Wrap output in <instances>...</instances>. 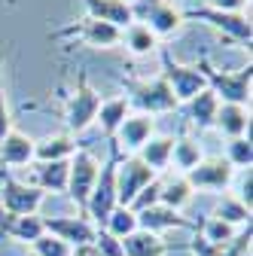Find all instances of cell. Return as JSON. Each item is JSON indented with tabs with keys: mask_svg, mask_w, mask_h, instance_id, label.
Instances as JSON below:
<instances>
[{
	"mask_svg": "<svg viewBox=\"0 0 253 256\" xmlns=\"http://www.w3.org/2000/svg\"><path fill=\"white\" fill-rule=\"evenodd\" d=\"M119 86L125 88V101L128 107H138L146 116H159V113H171L180 107V101L174 98L171 86L156 76V80H138V76H119Z\"/></svg>",
	"mask_w": 253,
	"mask_h": 256,
	"instance_id": "1",
	"label": "cell"
},
{
	"mask_svg": "<svg viewBox=\"0 0 253 256\" xmlns=\"http://www.w3.org/2000/svg\"><path fill=\"white\" fill-rule=\"evenodd\" d=\"M196 68L204 76V86L216 94L220 104H241V107H247V101H250V80H253L250 64L241 68V70H235V74H226V70H216L208 58H198Z\"/></svg>",
	"mask_w": 253,
	"mask_h": 256,
	"instance_id": "2",
	"label": "cell"
},
{
	"mask_svg": "<svg viewBox=\"0 0 253 256\" xmlns=\"http://www.w3.org/2000/svg\"><path fill=\"white\" fill-rule=\"evenodd\" d=\"M107 144H110V156L101 165L98 180H94V189L88 196V204H86V216H88V222H94V226H104V220L113 214V208H119L116 204V165L122 158V150L113 144V138Z\"/></svg>",
	"mask_w": 253,
	"mask_h": 256,
	"instance_id": "3",
	"label": "cell"
},
{
	"mask_svg": "<svg viewBox=\"0 0 253 256\" xmlns=\"http://www.w3.org/2000/svg\"><path fill=\"white\" fill-rule=\"evenodd\" d=\"M101 107V94L92 88L88 74L80 70L76 74V86L70 94H64V125H68V134H80L94 122Z\"/></svg>",
	"mask_w": 253,
	"mask_h": 256,
	"instance_id": "4",
	"label": "cell"
},
{
	"mask_svg": "<svg viewBox=\"0 0 253 256\" xmlns=\"http://www.w3.org/2000/svg\"><path fill=\"white\" fill-rule=\"evenodd\" d=\"M52 40H74L80 46H88V49H113L122 43V30L113 28V24H104L98 18H80L68 28H58L49 34Z\"/></svg>",
	"mask_w": 253,
	"mask_h": 256,
	"instance_id": "5",
	"label": "cell"
},
{
	"mask_svg": "<svg viewBox=\"0 0 253 256\" xmlns=\"http://www.w3.org/2000/svg\"><path fill=\"white\" fill-rule=\"evenodd\" d=\"M46 198V192L37 189L34 183H22L6 168L0 171V210L12 214V216H34Z\"/></svg>",
	"mask_w": 253,
	"mask_h": 256,
	"instance_id": "6",
	"label": "cell"
},
{
	"mask_svg": "<svg viewBox=\"0 0 253 256\" xmlns=\"http://www.w3.org/2000/svg\"><path fill=\"white\" fill-rule=\"evenodd\" d=\"M98 171H101L98 158L86 146H76V152L70 156V171H68V196L76 202L80 216H86V204H88V196L94 189V180H98Z\"/></svg>",
	"mask_w": 253,
	"mask_h": 256,
	"instance_id": "7",
	"label": "cell"
},
{
	"mask_svg": "<svg viewBox=\"0 0 253 256\" xmlns=\"http://www.w3.org/2000/svg\"><path fill=\"white\" fill-rule=\"evenodd\" d=\"M183 18L208 22L232 46H250V40H253V28H250V22H247L244 12H220V10H210V6H196V10H186Z\"/></svg>",
	"mask_w": 253,
	"mask_h": 256,
	"instance_id": "8",
	"label": "cell"
},
{
	"mask_svg": "<svg viewBox=\"0 0 253 256\" xmlns=\"http://www.w3.org/2000/svg\"><path fill=\"white\" fill-rule=\"evenodd\" d=\"M159 55H162V68H165V70H162V80L171 86L174 98H177L180 104L189 101V98H196L202 88H208V86H204V76L198 74L196 64H180V61H174L165 46H159Z\"/></svg>",
	"mask_w": 253,
	"mask_h": 256,
	"instance_id": "9",
	"label": "cell"
},
{
	"mask_svg": "<svg viewBox=\"0 0 253 256\" xmlns=\"http://www.w3.org/2000/svg\"><path fill=\"white\" fill-rule=\"evenodd\" d=\"M152 180H156V171L146 168L138 156L119 158V165H116V204L119 208H128L138 198V192L144 186H150Z\"/></svg>",
	"mask_w": 253,
	"mask_h": 256,
	"instance_id": "10",
	"label": "cell"
},
{
	"mask_svg": "<svg viewBox=\"0 0 253 256\" xmlns=\"http://www.w3.org/2000/svg\"><path fill=\"white\" fill-rule=\"evenodd\" d=\"M186 183L192 186V192H223L232 180H235V168L226 162V156H210V158H202V162L183 174Z\"/></svg>",
	"mask_w": 253,
	"mask_h": 256,
	"instance_id": "11",
	"label": "cell"
},
{
	"mask_svg": "<svg viewBox=\"0 0 253 256\" xmlns=\"http://www.w3.org/2000/svg\"><path fill=\"white\" fill-rule=\"evenodd\" d=\"M43 232H49L58 241H64L68 247L80 250V247H88L94 241V222H88L80 214H74V216H43Z\"/></svg>",
	"mask_w": 253,
	"mask_h": 256,
	"instance_id": "12",
	"label": "cell"
},
{
	"mask_svg": "<svg viewBox=\"0 0 253 256\" xmlns=\"http://www.w3.org/2000/svg\"><path fill=\"white\" fill-rule=\"evenodd\" d=\"M156 132V119L146 116V113H134V116H125L122 125H119V132L113 134V144L119 150H132L138 152Z\"/></svg>",
	"mask_w": 253,
	"mask_h": 256,
	"instance_id": "13",
	"label": "cell"
},
{
	"mask_svg": "<svg viewBox=\"0 0 253 256\" xmlns=\"http://www.w3.org/2000/svg\"><path fill=\"white\" fill-rule=\"evenodd\" d=\"M134 216H138V229L152 232V235H162L165 229H196V222H189L186 216H180V210L165 208V204H152Z\"/></svg>",
	"mask_w": 253,
	"mask_h": 256,
	"instance_id": "14",
	"label": "cell"
},
{
	"mask_svg": "<svg viewBox=\"0 0 253 256\" xmlns=\"http://www.w3.org/2000/svg\"><path fill=\"white\" fill-rule=\"evenodd\" d=\"M88 18H98L104 24H113L119 30H125L128 24H134V12H132V0H82Z\"/></svg>",
	"mask_w": 253,
	"mask_h": 256,
	"instance_id": "15",
	"label": "cell"
},
{
	"mask_svg": "<svg viewBox=\"0 0 253 256\" xmlns=\"http://www.w3.org/2000/svg\"><path fill=\"white\" fill-rule=\"evenodd\" d=\"M0 235H6L22 244H34L43 235V216H12L0 210Z\"/></svg>",
	"mask_w": 253,
	"mask_h": 256,
	"instance_id": "16",
	"label": "cell"
},
{
	"mask_svg": "<svg viewBox=\"0 0 253 256\" xmlns=\"http://www.w3.org/2000/svg\"><path fill=\"white\" fill-rule=\"evenodd\" d=\"M183 22H186V18H183V10H177L171 0H165V4H159L156 10H150L146 18H144V24L156 34V40L177 34V30L183 28Z\"/></svg>",
	"mask_w": 253,
	"mask_h": 256,
	"instance_id": "17",
	"label": "cell"
},
{
	"mask_svg": "<svg viewBox=\"0 0 253 256\" xmlns=\"http://www.w3.org/2000/svg\"><path fill=\"white\" fill-rule=\"evenodd\" d=\"M0 162L16 168V165H28V162H34V140H30L24 132H12L0 140Z\"/></svg>",
	"mask_w": 253,
	"mask_h": 256,
	"instance_id": "18",
	"label": "cell"
},
{
	"mask_svg": "<svg viewBox=\"0 0 253 256\" xmlns=\"http://www.w3.org/2000/svg\"><path fill=\"white\" fill-rule=\"evenodd\" d=\"M68 171H70V158H61V162H37L34 186L43 189V192H68Z\"/></svg>",
	"mask_w": 253,
	"mask_h": 256,
	"instance_id": "19",
	"label": "cell"
},
{
	"mask_svg": "<svg viewBox=\"0 0 253 256\" xmlns=\"http://www.w3.org/2000/svg\"><path fill=\"white\" fill-rule=\"evenodd\" d=\"M216 110H220V101H216V94H214L210 88H202L196 98L186 101V116H189V122H192L198 132H204V128H214Z\"/></svg>",
	"mask_w": 253,
	"mask_h": 256,
	"instance_id": "20",
	"label": "cell"
},
{
	"mask_svg": "<svg viewBox=\"0 0 253 256\" xmlns=\"http://www.w3.org/2000/svg\"><path fill=\"white\" fill-rule=\"evenodd\" d=\"M122 253L125 256H168L171 247L162 241V235H152V232H132L128 238H122Z\"/></svg>",
	"mask_w": 253,
	"mask_h": 256,
	"instance_id": "21",
	"label": "cell"
},
{
	"mask_svg": "<svg viewBox=\"0 0 253 256\" xmlns=\"http://www.w3.org/2000/svg\"><path fill=\"white\" fill-rule=\"evenodd\" d=\"M214 128H220L223 134H229V140L232 138H244L247 128H250L247 107H241V104H220L216 119H214Z\"/></svg>",
	"mask_w": 253,
	"mask_h": 256,
	"instance_id": "22",
	"label": "cell"
},
{
	"mask_svg": "<svg viewBox=\"0 0 253 256\" xmlns=\"http://www.w3.org/2000/svg\"><path fill=\"white\" fill-rule=\"evenodd\" d=\"M76 152V140L74 134H52L43 140H34V158L37 162H61V158H70Z\"/></svg>",
	"mask_w": 253,
	"mask_h": 256,
	"instance_id": "23",
	"label": "cell"
},
{
	"mask_svg": "<svg viewBox=\"0 0 253 256\" xmlns=\"http://www.w3.org/2000/svg\"><path fill=\"white\" fill-rule=\"evenodd\" d=\"M128 116V101H125V94H119V98H101V107H98V116H94V122L101 125V132H104V138L110 140L116 132H119V125H122V119Z\"/></svg>",
	"mask_w": 253,
	"mask_h": 256,
	"instance_id": "24",
	"label": "cell"
},
{
	"mask_svg": "<svg viewBox=\"0 0 253 256\" xmlns=\"http://www.w3.org/2000/svg\"><path fill=\"white\" fill-rule=\"evenodd\" d=\"M171 150H174V138H150L138 150V158L146 168H152L156 174H159V171H165L171 165Z\"/></svg>",
	"mask_w": 253,
	"mask_h": 256,
	"instance_id": "25",
	"label": "cell"
},
{
	"mask_svg": "<svg viewBox=\"0 0 253 256\" xmlns=\"http://www.w3.org/2000/svg\"><path fill=\"white\" fill-rule=\"evenodd\" d=\"M122 46H128L132 55H150V52L159 49V40H156V34L144 22H134L122 30Z\"/></svg>",
	"mask_w": 253,
	"mask_h": 256,
	"instance_id": "26",
	"label": "cell"
},
{
	"mask_svg": "<svg viewBox=\"0 0 253 256\" xmlns=\"http://www.w3.org/2000/svg\"><path fill=\"white\" fill-rule=\"evenodd\" d=\"M189 198H192V186L186 183V177H183V174L168 177V180H159V204L180 210Z\"/></svg>",
	"mask_w": 253,
	"mask_h": 256,
	"instance_id": "27",
	"label": "cell"
},
{
	"mask_svg": "<svg viewBox=\"0 0 253 256\" xmlns=\"http://www.w3.org/2000/svg\"><path fill=\"white\" fill-rule=\"evenodd\" d=\"M210 216L229 222L232 229H235V226H250V208H247V204H241L235 196H223V198L216 202V208H214V214H210Z\"/></svg>",
	"mask_w": 253,
	"mask_h": 256,
	"instance_id": "28",
	"label": "cell"
},
{
	"mask_svg": "<svg viewBox=\"0 0 253 256\" xmlns=\"http://www.w3.org/2000/svg\"><path fill=\"white\" fill-rule=\"evenodd\" d=\"M196 232H198V238H202V241H208V244H214V247L229 244V241L238 235V232L229 226V222L216 220V216H204L202 222H196Z\"/></svg>",
	"mask_w": 253,
	"mask_h": 256,
	"instance_id": "29",
	"label": "cell"
},
{
	"mask_svg": "<svg viewBox=\"0 0 253 256\" xmlns=\"http://www.w3.org/2000/svg\"><path fill=\"white\" fill-rule=\"evenodd\" d=\"M171 162L186 174V171H192L198 162H202V146H198V140H192V138H177L174 140V150H171Z\"/></svg>",
	"mask_w": 253,
	"mask_h": 256,
	"instance_id": "30",
	"label": "cell"
},
{
	"mask_svg": "<svg viewBox=\"0 0 253 256\" xmlns=\"http://www.w3.org/2000/svg\"><path fill=\"white\" fill-rule=\"evenodd\" d=\"M98 229H104V232H110L113 238H128L132 232H138V216H134V210H128V208H113V214L104 220V226H98Z\"/></svg>",
	"mask_w": 253,
	"mask_h": 256,
	"instance_id": "31",
	"label": "cell"
},
{
	"mask_svg": "<svg viewBox=\"0 0 253 256\" xmlns=\"http://www.w3.org/2000/svg\"><path fill=\"white\" fill-rule=\"evenodd\" d=\"M226 162L232 168H250L253 162V146H250V138H232L229 140V150H226Z\"/></svg>",
	"mask_w": 253,
	"mask_h": 256,
	"instance_id": "32",
	"label": "cell"
},
{
	"mask_svg": "<svg viewBox=\"0 0 253 256\" xmlns=\"http://www.w3.org/2000/svg\"><path fill=\"white\" fill-rule=\"evenodd\" d=\"M30 253H34V256H74V247H68L64 241H58L55 235L43 232L34 244H30Z\"/></svg>",
	"mask_w": 253,
	"mask_h": 256,
	"instance_id": "33",
	"label": "cell"
},
{
	"mask_svg": "<svg viewBox=\"0 0 253 256\" xmlns=\"http://www.w3.org/2000/svg\"><path fill=\"white\" fill-rule=\"evenodd\" d=\"M247 250H250V226H247L244 232H238L229 244L214 247V253H210V256H247Z\"/></svg>",
	"mask_w": 253,
	"mask_h": 256,
	"instance_id": "34",
	"label": "cell"
},
{
	"mask_svg": "<svg viewBox=\"0 0 253 256\" xmlns=\"http://www.w3.org/2000/svg\"><path fill=\"white\" fill-rule=\"evenodd\" d=\"M92 247L98 250L101 256H125V253H122V241L113 238L110 232L98 229V226H94V241H92Z\"/></svg>",
	"mask_w": 253,
	"mask_h": 256,
	"instance_id": "35",
	"label": "cell"
},
{
	"mask_svg": "<svg viewBox=\"0 0 253 256\" xmlns=\"http://www.w3.org/2000/svg\"><path fill=\"white\" fill-rule=\"evenodd\" d=\"M152 204H159V177H156L150 186H144V189L138 192V198L128 204V210L140 214V210H146V208H152Z\"/></svg>",
	"mask_w": 253,
	"mask_h": 256,
	"instance_id": "36",
	"label": "cell"
},
{
	"mask_svg": "<svg viewBox=\"0 0 253 256\" xmlns=\"http://www.w3.org/2000/svg\"><path fill=\"white\" fill-rule=\"evenodd\" d=\"M12 132V116L6 107V92H4V52H0V140Z\"/></svg>",
	"mask_w": 253,
	"mask_h": 256,
	"instance_id": "37",
	"label": "cell"
},
{
	"mask_svg": "<svg viewBox=\"0 0 253 256\" xmlns=\"http://www.w3.org/2000/svg\"><path fill=\"white\" fill-rule=\"evenodd\" d=\"M253 177H250V168H244L241 171V177H238V192H235V198L241 202V204H247L250 208V202H253Z\"/></svg>",
	"mask_w": 253,
	"mask_h": 256,
	"instance_id": "38",
	"label": "cell"
},
{
	"mask_svg": "<svg viewBox=\"0 0 253 256\" xmlns=\"http://www.w3.org/2000/svg\"><path fill=\"white\" fill-rule=\"evenodd\" d=\"M247 0H210V10H220V12H241Z\"/></svg>",
	"mask_w": 253,
	"mask_h": 256,
	"instance_id": "39",
	"label": "cell"
},
{
	"mask_svg": "<svg viewBox=\"0 0 253 256\" xmlns=\"http://www.w3.org/2000/svg\"><path fill=\"white\" fill-rule=\"evenodd\" d=\"M28 256H34V253H30V250H28Z\"/></svg>",
	"mask_w": 253,
	"mask_h": 256,
	"instance_id": "40",
	"label": "cell"
},
{
	"mask_svg": "<svg viewBox=\"0 0 253 256\" xmlns=\"http://www.w3.org/2000/svg\"><path fill=\"white\" fill-rule=\"evenodd\" d=\"M10 4H16V0H10Z\"/></svg>",
	"mask_w": 253,
	"mask_h": 256,
	"instance_id": "41",
	"label": "cell"
}]
</instances>
